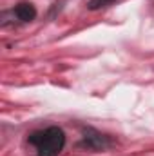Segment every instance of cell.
Returning a JSON list of instances; mask_svg holds the SVG:
<instances>
[{
    "label": "cell",
    "instance_id": "obj_4",
    "mask_svg": "<svg viewBox=\"0 0 154 156\" xmlns=\"http://www.w3.org/2000/svg\"><path fill=\"white\" fill-rule=\"evenodd\" d=\"M114 0H89V4H87V7L89 9H100V7H107V5H111Z\"/></svg>",
    "mask_w": 154,
    "mask_h": 156
},
{
    "label": "cell",
    "instance_id": "obj_3",
    "mask_svg": "<svg viewBox=\"0 0 154 156\" xmlns=\"http://www.w3.org/2000/svg\"><path fill=\"white\" fill-rule=\"evenodd\" d=\"M15 15L18 16V20H22V22H29V20H33V18L37 16V9H35L33 4L22 2V4H18V5L15 7Z\"/></svg>",
    "mask_w": 154,
    "mask_h": 156
},
{
    "label": "cell",
    "instance_id": "obj_1",
    "mask_svg": "<svg viewBox=\"0 0 154 156\" xmlns=\"http://www.w3.org/2000/svg\"><path fill=\"white\" fill-rule=\"evenodd\" d=\"M29 142H31L33 145H37L38 156H58L60 151H62V147H64L65 136H64L62 129H58V127H49L47 131L31 134V136H29Z\"/></svg>",
    "mask_w": 154,
    "mask_h": 156
},
{
    "label": "cell",
    "instance_id": "obj_2",
    "mask_svg": "<svg viewBox=\"0 0 154 156\" xmlns=\"http://www.w3.org/2000/svg\"><path fill=\"white\" fill-rule=\"evenodd\" d=\"M83 142L87 147H93V149H103L109 145V140L105 136H102L100 133H96L94 129H85L83 131Z\"/></svg>",
    "mask_w": 154,
    "mask_h": 156
}]
</instances>
